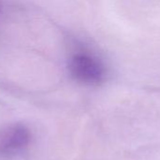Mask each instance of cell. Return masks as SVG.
Listing matches in <instances>:
<instances>
[{
  "label": "cell",
  "instance_id": "6da1fadb",
  "mask_svg": "<svg viewBox=\"0 0 160 160\" xmlns=\"http://www.w3.org/2000/svg\"><path fill=\"white\" fill-rule=\"evenodd\" d=\"M69 71L76 82L87 85L100 84L107 75L103 62L96 56L86 52L72 56L69 62Z\"/></svg>",
  "mask_w": 160,
  "mask_h": 160
},
{
  "label": "cell",
  "instance_id": "7a4b0ae2",
  "mask_svg": "<svg viewBox=\"0 0 160 160\" xmlns=\"http://www.w3.org/2000/svg\"><path fill=\"white\" fill-rule=\"evenodd\" d=\"M29 129L21 124H14L0 130V158L14 156L25 149L30 142Z\"/></svg>",
  "mask_w": 160,
  "mask_h": 160
}]
</instances>
